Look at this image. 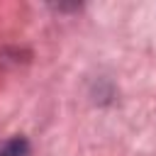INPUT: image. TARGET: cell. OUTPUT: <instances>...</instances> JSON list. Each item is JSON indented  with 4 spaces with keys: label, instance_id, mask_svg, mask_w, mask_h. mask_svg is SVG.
Instances as JSON below:
<instances>
[{
    "label": "cell",
    "instance_id": "cell-1",
    "mask_svg": "<svg viewBox=\"0 0 156 156\" xmlns=\"http://www.w3.org/2000/svg\"><path fill=\"white\" fill-rule=\"evenodd\" d=\"M0 156H32V149L24 136H10L0 141Z\"/></svg>",
    "mask_w": 156,
    "mask_h": 156
}]
</instances>
